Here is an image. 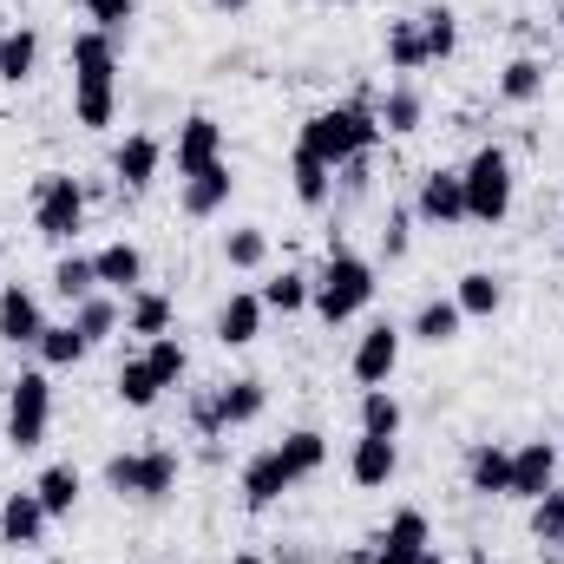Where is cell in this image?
I'll return each mask as SVG.
<instances>
[{
    "label": "cell",
    "instance_id": "52",
    "mask_svg": "<svg viewBox=\"0 0 564 564\" xmlns=\"http://www.w3.org/2000/svg\"><path fill=\"white\" fill-rule=\"evenodd\" d=\"M0 263H7V237H0Z\"/></svg>",
    "mask_w": 564,
    "mask_h": 564
},
{
    "label": "cell",
    "instance_id": "47",
    "mask_svg": "<svg viewBox=\"0 0 564 564\" xmlns=\"http://www.w3.org/2000/svg\"><path fill=\"white\" fill-rule=\"evenodd\" d=\"M414 564H453V558H446L440 545H426V552H421V558H414Z\"/></svg>",
    "mask_w": 564,
    "mask_h": 564
},
{
    "label": "cell",
    "instance_id": "26",
    "mask_svg": "<svg viewBox=\"0 0 564 564\" xmlns=\"http://www.w3.org/2000/svg\"><path fill=\"white\" fill-rule=\"evenodd\" d=\"M73 328H79V335H86V341L99 348V341H112V335L126 328V302H119L112 289H93V295H86V302L73 308Z\"/></svg>",
    "mask_w": 564,
    "mask_h": 564
},
{
    "label": "cell",
    "instance_id": "35",
    "mask_svg": "<svg viewBox=\"0 0 564 564\" xmlns=\"http://www.w3.org/2000/svg\"><path fill=\"white\" fill-rule=\"evenodd\" d=\"M144 361H151V375H158L164 394L184 388V375H191V348H184L177 335H151V341H144Z\"/></svg>",
    "mask_w": 564,
    "mask_h": 564
},
{
    "label": "cell",
    "instance_id": "29",
    "mask_svg": "<svg viewBox=\"0 0 564 564\" xmlns=\"http://www.w3.org/2000/svg\"><path fill=\"white\" fill-rule=\"evenodd\" d=\"M112 394H119L132 414H151V408L164 401V388H158V375H151V361H144V355H126V361H119V375H112Z\"/></svg>",
    "mask_w": 564,
    "mask_h": 564
},
{
    "label": "cell",
    "instance_id": "2",
    "mask_svg": "<svg viewBox=\"0 0 564 564\" xmlns=\"http://www.w3.org/2000/svg\"><path fill=\"white\" fill-rule=\"evenodd\" d=\"M73 119L86 132H106L119 119V40L99 26L73 33Z\"/></svg>",
    "mask_w": 564,
    "mask_h": 564
},
{
    "label": "cell",
    "instance_id": "21",
    "mask_svg": "<svg viewBox=\"0 0 564 564\" xmlns=\"http://www.w3.org/2000/svg\"><path fill=\"white\" fill-rule=\"evenodd\" d=\"M506 486H512V446L479 440V446L466 453V492H479V499H506Z\"/></svg>",
    "mask_w": 564,
    "mask_h": 564
},
{
    "label": "cell",
    "instance_id": "44",
    "mask_svg": "<svg viewBox=\"0 0 564 564\" xmlns=\"http://www.w3.org/2000/svg\"><path fill=\"white\" fill-rule=\"evenodd\" d=\"M368 158H375V151H361V158H348V164L335 171V191H341L348 204H361V197L375 191V164H368Z\"/></svg>",
    "mask_w": 564,
    "mask_h": 564
},
{
    "label": "cell",
    "instance_id": "53",
    "mask_svg": "<svg viewBox=\"0 0 564 564\" xmlns=\"http://www.w3.org/2000/svg\"><path fill=\"white\" fill-rule=\"evenodd\" d=\"M558 33H564V7H558Z\"/></svg>",
    "mask_w": 564,
    "mask_h": 564
},
{
    "label": "cell",
    "instance_id": "38",
    "mask_svg": "<svg viewBox=\"0 0 564 564\" xmlns=\"http://www.w3.org/2000/svg\"><path fill=\"white\" fill-rule=\"evenodd\" d=\"M224 263H230V270H263V263H270V230H263V224L224 230Z\"/></svg>",
    "mask_w": 564,
    "mask_h": 564
},
{
    "label": "cell",
    "instance_id": "15",
    "mask_svg": "<svg viewBox=\"0 0 564 564\" xmlns=\"http://www.w3.org/2000/svg\"><path fill=\"white\" fill-rule=\"evenodd\" d=\"M40 335H46V308H40V295L20 289V282H7V289H0V341H7V348H33Z\"/></svg>",
    "mask_w": 564,
    "mask_h": 564
},
{
    "label": "cell",
    "instance_id": "54",
    "mask_svg": "<svg viewBox=\"0 0 564 564\" xmlns=\"http://www.w3.org/2000/svg\"><path fill=\"white\" fill-rule=\"evenodd\" d=\"M0 46H7V26H0Z\"/></svg>",
    "mask_w": 564,
    "mask_h": 564
},
{
    "label": "cell",
    "instance_id": "51",
    "mask_svg": "<svg viewBox=\"0 0 564 564\" xmlns=\"http://www.w3.org/2000/svg\"><path fill=\"white\" fill-rule=\"evenodd\" d=\"M328 7H355V0H328Z\"/></svg>",
    "mask_w": 564,
    "mask_h": 564
},
{
    "label": "cell",
    "instance_id": "49",
    "mask_svg": "<svg viewBox=\"0 0 564 564\" xmlns=\"http://www.w3.org/2000/svg\"><path fill=\"white\" fill-rule=\"evenodd\" d=\"M210 7H217V13H243L250 0H210Z\"/></svg>",
    "mask_w": 564,
    "mask_h": 564
},
{
    "label": "cell",
    "instance_id": "1",
    "mask_svg": "<svg viewBox=\"0 0 564 564\" xmlns=\"http://www.w3.org/2000/svg\"><path fill=\"white\" fill-rule=\"evenodd\" d=\"M328 466V433L322 426H295L282 433L276 446L250 453L243 473H237V492H243V512H270L282 492H295L302 479H315Z\"/></svg>",
    "mask_w": 564,
    "mask_h": 564
},
{
    "label": "cell",
    "instance_id": "25",
    "mask_svg": "<svg viewBox=\"0 0 564 564\" xmlns=\"http://www.w3.org/2000/svg\"><path fill=\"white\" fill-rule=\"evenodd\" d=\"M217 408H224V433H230V426H257L263 408H270V388H263L257 375H237V381L217 388Z\"/></svg>",
    "mask_w": 564,
    "mask_h": 564
},
{
    "label": "cell",
    "instance_id": "7",
    "mask_svg": "<svg viewBox=\"0 0 564 564\" xmlns=\"http://www.w3.org/2000/svg\"><path fill=\"white\" fill-rule=\"evenodd\" d=\"M86 204H93V191H86L73 171H46V177L33 184V230H40L46 243H73V237L86 230Z\"/></svg>",
    "mask_w": 564,
    "mask_h": 564
},
{
    "label": "cell",
    "instance_id": "18",
    "mask_svg": "<svg viewBox=\"0 0 564 564\" xmlns=\"http://www.w3.org/2000/svg\"><path fill=\"white\" fill-rule=\"evenodd\" d=\"M158 164H164V144L151 139V132H126L119 151H112V177H119V191H151L158 184Z\"/></svg>",
    "mask_w": 564,
    "mask_h": 564
},
{
    "label": "cell",
    "instance_id": "13",
    "mask_svg": "<svg viewBox=\"0 0 564 564\" xmlns=\"http://www.w3.org/2000/svg\"><path fill=\"white\" fill-rule=\"evenodd\" d=\"M263 295L257 289H230L224 302H217V322H210V335H217V348H250L257 335H263Z\"/></svg>",
    "mask_w": 564,
    "mask_h": 564
},
{
    "label": "cell",
    "instance_id": "8",
    "mask_svg": "<svg viewBox=\"0 0 564 564\" xmlns=\"http://www.w3.org/2000/svg\"><path fill=\"white\" fill-rule=\"evenodd\" d=\"M46 426H53V381H46V368H20L7 381V446L40 453Z\"/></svg>",
    "mask_w": 564,
    "mask_h": 564
},
{
    "label": "cell",
    "instance_id": "9",
    "mask_svg": "<svg viewBox=\"0 0 564 564\" xmlns=\"http://www.w3.org/2000/svg\"><path fill=\"white\" fill-rule=\"evenodd\" d=\"M401 348H408V328H394V322H368V328L355 335L348 375H355L361 388H388L394 368H401Z\"/></svg>",
    "mask_w": 564,
    "mask_h": 564
},
{
    "label": "cell",
    "instance_id": "3",
    "mask_svg": "<svg viewBox=\"0 0 564 564\" xmlns=\"http://www.w3.org/2000/svg\"><path fill=\"white\" fill-rule=\"evenodd\" d=\"M381 139H388V132H381L375 106H368V99H341V106H322V112H308V119H302V132H295V151H308L315 164L341 171L348 158L375 151Z\"/></svg>",
    "mask_w": 564,
    "mask_h": 564
},
{
    "label": "cell",
    "instance_id": "20",
    "mask_svg": "<svg viewBox=\"0 0 564 564\" xmlns=\"http://www.w3.org/2000/svg\"><path fill=\"white\" fill-rule=\"evenodd\" d=\"M93 270H99V289L132 295V289H144V250L132 237H112L106 250H93Z\"/></svg>",
    "mask_w": 564,
    "mask_h": 564
},
{
    "label": "cell",
    "instance_id": "16",
    "mask_svg": "<svg viewBox=\"0 0 564 564\" xmlns=\"http://www.w3.org/2000/svg\"><path fill=\"white\" fill-rule=\"evenodd\" d=\"M433 545V525H426L421 506H401L394 519H388V532L375 539V564H414Z\"/></svg>",
    "mask_w": 564,
    "mask_h": 564
},
{
    "label": "cell",
    "instance_id": "24",
    "mask_svg": "<svg viewBox=\"0 0 564 564\" xmlns=\"http://www.w3.org/2000/svg\"><path fill=\"white\" fill-rule=\"evenodd\" d=\"M33 492H40L46 519H73V512H79V492H86V479H79V466H73V459H53V466L33 479Z\"/></svg>",
    "mask_w": 564,
    "mask_h": 564
},
{
    "label": "cell",
    "instance_id": "33",
    "mask_svg": "<svg viewBox=\"0 0 564 564\" xmlns=\"http://www.w3.org/2000/svg\"><path fill=\"white\" fill-rule=\"evenodd\" d=\"M126 335H171V295L164 289H132L126 295Z\"/></svg>",
    "mask_w": 564,
    "mask_h": 564
},
{
    "label": "cell",
    "instance_id": "42",
    "mask_svg": "<svg viewBox=\"0 0 564 564\" xmlns=\"http://www.w3.org/2000/svg\"><path fill=\"white\" fill-rule=\"evenodd\" d=\"M532 539L539 545H564V486H552L545 499H532Z\"/></svg>",
    "mask_w": 564,
    "mask_h": 564
},
{
    "label": "cell",
    "instance_id": "32",
    "mask_svg": "<svg viewBox=\"0 0 564 564\" xmlns=\"http://www.w3.org/2000/svg\"><path fill=\"white\" fill-rule=\"evenodd\" d=\"M40 73V33L33 26H7V46H0V86H26Z\"/></svg>",
    "mask_w": 564,
    "mask_h": 564
},
{
    "label": "cell",
    "instance_id": "6",
    "mask_svg": "<svg viewBox=\"0 0 564 564\" xmlns=\"http://www.w3.org/2000/svg\"><path fill=\"white\" fill-rule=\"evenodd\" d=\"M177 473H184L177 446H139V453H112V459H106V492H119V499H139V506H164V499L177 492Z\"/></svg>",
    "mask_w": 564,
    "mask_h": 564
},
{
    "label": "cell",
    "instance_id": "23",
    "mask_svg": "<svg viewBox=\"0 0 564 564\" xmlns=\"http://www.w3.org/2000/svg\"><path fill=\"white\" fill-rule=\"evenodd\" d=\"M545 86H552V66H545L539 53H512L506 73H499V99H506V106H539Z\"/></svg>",
    "mask_w": 564,
    "mask_h": 564
},
{
    "label": "cell",
    "instance_id": "31",
    "mask_svg": "<svg viewBox=\"0 0 564 564\" xmlns=\"http://www.w3.org/2000/svg\"><path fill=\"white\" fill-rule=\"evenodd\" d=\"M459 328H466V315H459V302L453 295H433V302H421V315H414V341H426V348H446V341H459Z\"/></svg>",
    "mask_w": 564,
    "mask_h": 564
},
{
    "label": "cell",
    "instance_id": "30",
    "mask_svg": "<svg viewBox=\"0 0 564 564\" xmlns=\"http://www.w3.org/2000/svg\"><path fill=\"white\" fill-rule=\"evenodd\" d=\"M33 355H40V368L53 375V368H79V361L93 355V341H86L73 322H46V335L33 341Z\"/></svg>",
    "mask_w": 564,
    "mask_h": 564
},
{
    "label": "cell",
    "instance_id": "43",
    "mask_svg": "<svg viewBox=\"0 0 564 564\" xmlns=\"http://www.w3.org/2000/svg\"><path fill=\"white\" fill-rule=\"evenodd\" d=\"M79 7H86V20H93L99 33H112V40H119V33L132 26V13H139V0H79Z\"/></svg>",
    "mask_w": 564,
    "mask_h": 564
},
{
    "label": "cell",
    "instance_id": "27",
    "mask_svg": "<svg viewBox=\"0 0 564 564\" xmlns=\"http://www.w3.org/2000/svg\"><path fill=\"white\" fill-rule=\"evenodd\" d=\"M289 191H295L302 210H328V204H335V171L315 164L308 151H295V158H289Z\"/></svg>",
    "mask_w": 564,
    "mask_h": 564
},
{
    "label": "cell",
    "instance_id": "22",
    "mask_svg": "<svg viewBox=\"0 0 564 564\" xmlns=\"http://www.w3.org/2000/svg\"><path fill=\"white\" fill-rule=\"evenodd\" d=\"M46 525H53V519H46V506H40V492H33V486L0 499V539H7V545H40V539H46Z\"/></svg>",
    "mask_w": 564,
    "mask_h": 564
},
{
    "label": "cell",
    "instance_id": "39",
    "mask_svg": "<svg viewBox=\"0 0 564 564\" xmlns=\"http://www.w3.org/2000/svg\"><path fill=\"white\" fill-rule=\"evenodd\" d=\"M401 401H394V388H361V433H381V440H401Z\"/></svg>",
    "mask_w": 564,
    "mask_h": 564
},
{
    "label": "cell",
    "instance_id": "40",
    "mask_svg": "<svg viewBox=\"0 0 564 564\" xmlns=\"http://www.w3.org/2000/svg\"><path fill=\"white\" fill-rule=\"evenodd\" d=\"M257 295H263L270 315H302V308H308V276H302V270H276Z\"/></svg>",
    "mask_w": 564,
    "mask_h": 564
},
{
    "label": "cell",
    "instance_id": "37",
    "mask_svg": "<svg viewBox=\"0 0 564 564\" xmlns=\"http://www.w3.org/2000/svg\"><path fill=\"white\" fill-rule=\"evenodd\" d=\"M388 66H394V73H421L426 66V40H421V20H414V13L388 20Z\"/></svg>",
    "mask_w": 564,
    "mask_h": 564
},
{
    "label": "cell",
    "instance_id": "41",
    "mask_svg": "<svg viewBox=\"0 0 564 564\" xmlns=\"http://www.w3.org/2000/svg\"><path fill=\"white\" fill-rule=\"evenodd\" d=\"M414 204H388V224H381V263H401L414 250Z\"/></svg>",
    "mask_w": 564,
    "mask_h": 564
},
{
    "label": "cell",
    "instance_id": "36",
    "mask_svg": "<svg viewBox=\"0 0 564 564\" xmlns=\"http://www.w3.org/2000/svg\"><path fill=\"white\" fill-rule=\"evenodd\" d=\"M99 289V270H93V257H79V250H66L59 263H53V295L66 302V308H79L86 295Z\"/></svg>",
    "mask_w": 564,
    "mask_h": 564
},
{
    "label": "cell",
    "instance_id": "10",
    "mask_svg": "<svg viewBox=\"0 0 564 564\" xmlns=\"http://www.w3.org/2000/svg\"><path fill=\"white\" fill-rule=\"evenodd\" d=\"M414 217L426 230H459L466 224V184H459V164H433L414 191Z\"/></svg>",
    "mask_w": 564,
    "mask_h": 564
},
{
    "label": "cell",
    "instance_id": "11",
    "mask_svg": "<svg viewBox=\"0 0 564 564\" xmlns=\"http://www.w3.org/2000/svg\"><path fill=\"white\" fill-rule=\"evenodd\" d=\"M230 197H237V171H230V158H217V164H204V171H191V177H177V210L184 217H217V210H230Z\"/></svg>",
    "mask_w": 564,
    "mask_h": 564
},
{
    "label": "cell",
    "instance_id": "46",
    "mask_svg": "<svg viewBox=\"0 0 564 564\" xmlns=\"http://www.w3.org/2000/svg\"><path fill=\"white\" fill-rule=\"evenodd\" d=\"M270 564H322V552H315V545H276Z\"/></svg>",
    "mask_w": 564,
    "mask_h": 564
},
{
    "label": "cell",
    "instance_id": "34",
    "mask_svg": "<svg viewBox=\"0 0 564 564\" xmlns=\"http://www.w3.org/2000/svg\"><path fill=\"white\" fill-rule=\"evenodd\" d=\"M421 20V40H426V66H440V59H453L459 53V13L440 0V7H426V13H414Z\"/></svg>",
    "mask_w": 564,
    "mask_h": 564
},
{
    "label": "cell",
    "instance_id": "48",
    "mask_svg": "<svg viewBox=\"0 0 564 564\" xmlns=\"http://www.w3.org/2000/svg\"><path fill=\"white\" fill-rule=\"evenodd\" d=\"M341 564H375V545H361V552H348Z\"/></svg>",
    "mask_w": 564,
    "mask_h": 564
},
{
    "label": "cell",
    "instance_id": "12",
    "mask_svg": "<svg viewBox=\"0 0 564 564\" xmlns=\"http://www.w3.org/2000/svg\"><path fill=\"white\" fill-rule=\"evenodd\" d=\"M558 486V446L552 440H525V446H512V486H506V499H545Z\"/></svg>",
    "mask_w": 564,
    "mask_h": 564
},
{
    "label": "cell",
    "instance_id": "45",
    "mask_svg": "<svg viewBox=\"0 0 564 564\" xmlns=\"http://www.w3.org/2000/svg\"><path fill=\"white\" fill-rule=\"evenodd\" d=\"M191 426H197V440H217V433H224V408H217V388H191Z\"/></svg>",
    "mask_w": 564,
    "mask_h": 564
},
{
    "label": "cell",
    "instance_id": "17",
    "mask_svg": "<svg viewBox=\"0 0 564 564\" xmlns=\"http://www.w3.org/2000/svg\"><path fill=\"white\" fill-rule=\"evenodd\" d=\"M171 158H177V177L217 164V158H224V126H217L210 112H191V119L177 126V139H171Z\"/></svg>",
    "mask_w": 564,
    "mask_h": 564
},
{
    "label": "cell",
    "instance_id": "50",
    "mask_svg": "<svg viewBox=\"0 0 564 564\" xmlns=\"http://www.w3.org/2000/svg\"><path fill=\"white\" fill-rule=\"evenodd\" d=\"M230 564H270V558H263V552H237Z\"/></svg>",
    "mask_w": 564,
    "mask_h": 564
},
{
    "label": "cell",
    "instance_id": "28",
    "mask_svg": "<svg viewBox=\"0 0 564 564\" xmlns=\"http://www.w3.org/2000/svg\"><path fill=\"white\" fill-rule=\"evenodd\" d=\"M453 302H459L466 322H492L499 302H506V282L492 276V270H466V276L453 282Z\"/></svg>",
    "mask_w": 564,
    "mask_h": 564
},
{
    "label": "cell",
    "instance_id": "14",
    "mask_svg": "<svg viewBox=\"0 0 564 564\" xmlns=\"http://www.w3.org/2000/svg\"><path fill=\"white\" fill-rule=\"evenodd\" d=\"M394 473H401V440L361 433L355 453H348V479H355L361 492H381V486H394Z\"/></svg>",
    "mask_w": 564,
    "mask_h": 564
},
{
    "label": "cell",
    "instance_id": "4",
    "mask_svg": "<svg viewBox=\"0 0 564 564\" xmlns=\"http://www.w3.org/2000/svg\"><path fill=\"white\" fill-rule=\"evenodd\" d=\"M375 263L368 257H355V250H341V243H328V263L308 276V308L328 322V328H341V322H355L368 302H375Z\"/></svg>",
    "mask_w": 564,
    "mask_h": 564
},
{
    "label": "cell",
    "instance_id": "5",
    "mask_svg": "<svg viewBox=\"0 0 564 564\" xmlns=\"http://www.w3.org/2000/svg\"><path fill=\"white\" fill-rule=\"evenodd\" d=\"M459 184H466V224L499 230V224L512 217L519 177H512V151H506V144H479V151L459 164Z\"/></svg>",
    "mask_w": 564,
    "mask_h": 564
},
{
    "label": "cell",
    "instance_id": "19",
    "mask_svg": "<svg viewBox=\"0 0 564 564\" xmlns=\"http://www.w3.org/2000/svg\"><path fill=\"white\" fill-rule=\"evenodd\" d=\"M375 119H381V132L388 139H414L426 126V93L414 79H401V86H388L381 99H375Z\"/></svg>",
    "mask_w": 564,
    "mask_h": 564
}]
</instances>
